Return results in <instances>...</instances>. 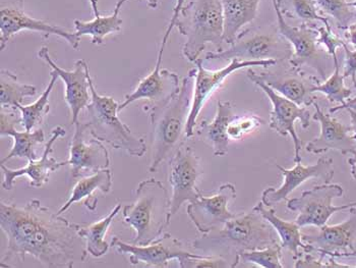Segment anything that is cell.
I'll use <instances>...</instances> for the list:
<instances>
[{
  "label": "cell",
  "instance_id": "cell-3",
  "mask_svg": "<svg viewBox=\"0 0 356 268\" xmlns=\"http://www.w3.org/2000/svg\"><path fill=\"white\" fill-rule=\"evenodd\" d=\"M197 68L188 71L179 91L163 104L145 107L152 125V159L149 171L155 173L160 164L175 155L186 139V125L192 109Z\"/></svg>",
  "mask_w": 356,
  "mask_h": 268
},
{
  "label": "cell",
  "instance_id": "cell-47",
  "mask_svg": "<svg viewBox=\"0 0 356 268\" xmlns=\"http://www.w3.org/2000/svg\"><path fill=\"white\" fill-rule=\"evenodd\" d=\"M353 103H356V96L355 98L350 99V100L347 101V102L345 103V104L349 105V104H353Z\"/></svg>",
  "mask_w": 356,
  "mask_h": 268
},
{
  "label": "cell",
  "instance_id": "cell-28",
  "mask_svg": "<svg viewBox=\"0 0 356 268\" xmlns=\"http://www.w3.org/2000/svg\"><path fill=\"white\" fill-rule=\"evenodd\" d=\"M122 210V204H116L115 207L104 219L89 223H74L79 236L85 241V251H83V262L91 255L94 258H100L108 252L110 246L105 240L112 221Z\"/></svg>",
  "mask_w": 356,
  "mask_h": 268
},
{
  "label": "cell",
  "instance_id": "cell-16",
  "mask_svg": "<svg viewBox=\"0 0 356 268\" xmlns=\"http://www.w3.org/2000/svg\"><path fill=\"white\" fill-rule=\"evenodd\" d=\"M303 252H314L321 257L342 258L355 250L356 206L349 208L347 219L334 226L325 225L316 234H302Z\"/></svg>",
  "mask_w": 356,
  "mask_h": 268
},
{
  "label": "cell",
  "instance_id": "cell-1",
  "mask_svg": "<svg viewBox=\"0 0 356 268\" xmlns=\"http://www.w3.org/2000/svg\"><path fill=\"white\" fill-rule=\"evenodd\" d=\"M0 226L8 239L1 265L15 258L24 261L27 254L49 268L74 267L78 254L83 262L85 241L74 223L50 212L39 200L24 206L1 201Z\"/></svg>",
  "mask_w": 356,
  "mask_h": 268
},
{
  "label": "cell",
  "instance_id": "cell-2",
  "mask_svg": "<svg viewBox=\"0 0 356 268\" xmlns=\"http://www.w3.org/2000/svg\"><path fill=\"white\" fill-rule=\"evenodd\" d=\"M273 226L252 208L250 212L239 213L221 228L202 234L193 241V248L204 255H216L236 267L241 252L263 249L277 243Z\"/></svg>",
  "mask_w": 356,
  "mask_h": 268
},
{
  "label": "cell",
  "instance_id": "cell-22",
  "mask_svg": "<svg viewBox=\"0 0 356 268\" xmlns=\"http://www.w3.org/2000/svg\"><path fill=\"white\" fill-rule=\"evenodd\" d=\"M313 118L320 124L321 133L305 145V150L312 155H322L329 150L339 151L343 155H355L356 144L351 135L350 126L339 122L331 114L325 113L318 103L314 102Z\"/></svg>",
  "mask_w": 356,
  "mask_h": 268
},
{
  "label": "cell",
  "instance_id": "cell-46",
  "mask_svg": "<svg viewBox=\"0 0 356 268\" xmlns=\"http://www.w3.org/2000/svg\"><path fill=\"white\" fill-rule=\"evenodd\" d=\"M353 109L356 111V103H353V104H343L339 105V107H333V109H330V113H335L337 111H342V109Z\"/></svg>",
  "mask_w": 356,
  "mask_h": 268
},
{
  "label": "cell",
  "instance_id": "cell-25",
  "mask_svg": "<svg viewBox=\"0 0 356 268\" xmlns=\"http://www.w3.org/2000/svg\"><path fill=\"white\" fill-rule=\"evenodd\" d=\"M234 109L230 101L217 102L216 116L212 122L202 120L197 127V134L212 148L215 156H225L229 148L228 127L235 118Z\"/></svg>",
  "mask_w": 356,
  "mask_h": 268
},
{
  "label": "cell",
  "instance_id": "cell-50",
  "mask_svg": "<svg viewBox=\"0 0 356 268\" xmlns=\"http://www.w3.org/2000/svg\"></svg>",
  "mask_w": 356,
  "mask_h": 268
},
{
  "label": "cell",
  "instance_id": "cell-43",
  "mask_svg": "<svg viewBox=\"0 0 356 268\" xmlns=\"http://www.w3.org/2000/svg\"><path fill=\"white\" fill-rule=\"evenodd\" d=\"M129 0H118V3H116L115 8H114V12L115 14H120V10H122V6H124V3H127ZM147 4H148L149 8H157L158 4H159V1L158 0H147Z\"/></svg>",
  "mask_w": 356,
  "mask_h": 268
},
{
  "label": "cell",
  "instance_id": "cell-12",
  "mask_svg": "<svg viewBox=\"0 0 356 268\" xmlns=\"http://www.w3.org/2000/svg\"><path fill=\"white\" fill-rule=\"evenodd\" d=\"M204 171L201 158L192 147L184 146L171 156L168 166V182L172 190L170 197V216L172 219L186 202L193 201L203 194L197 181Z\"/></svg>",
  "mask_w": 356,
  "mask_h": 268
},
{
  "label": "cell",
  "instance_id": "cell-6",
  "mask_svg": "<svg viewBox=\"0 0 356 268\" xmlns=\"http://www.w3.org/2000/svg\"><path fill=\"white\" fill-rule=\"evenodd\" d=\"M91 101L86 107L87 125L92 135L100 141L107 143L112 148L124 150L127 155L142 157L146 155L147 145L144 138L134 133L127 125L118 118V101L111 96L100 95L96 91L93 79L88 74Z\"/></svg>",
  "mask_w": 356,
  "mask_h": 268
},
{
  "label": "cell",
  "instance_id": "cell-32",
  "mask_svg": "<svg viewBox=\"0 0 356 268\" xmlns=\"http://www.w3.org/2000/svg\"><path fill=\"white\" fill-rule=\"evenodd\" d=\"M36 94L35 86L19 83L17 77L8 70L0 72V107L17 109L23 104L24 99Z\"/></svg>",
  "mask_w": 356,
  "mask_h": 268
},
{
  "label": "cell",
  "instance_id": "cell-7",
  "mask_svg": "<svg viewBox=\"0 0 356 268\" xmlns=\"http://www.w3.org/2000/svg\"><path fill=\"white\" fill-rule=\"evenodd\" d=\"M292 56V47L279 32L278 26L254 27L243 30L228 49L210 52L206 61H288Z\"/></svg>",
  "mask_w": 356,
  "mask_h": 268
},
{
  "label": "cell",
  "instance_id": "cell-41",
  "mask_svg": "<svg viewBox=\"0 0 356 268\" xmlns=\"http://www.w3.org/2000/svg\"><path fill=\"white\" fill-rule=\"evenodd\" d=\"M186 0H177V3H175V8H173L172 17H171L170 22H169L168 27H167L166 31H165L163 38L168 39L169 40L171 32H172L173 29L175 27V22H177L180 12H181L182 8L186 6Z\"/></svg>",
  "mask_w": 356,
  "mask_h": 268
},
{
  "label": "cell",
  "instance_id": "cell-45",
  "mask_svg": "<svg viewBox=\"0 0 356 268\" xmlns=\"http://www.w3.org/2000/svg\"><path fill=\"white\" fill-rule=\"evenodd\" d=\"M349 166H350V171L351 175H353V179L356 181V152L355 155H353V157L348 158Z\"/></svg>",
  "mask_w": 356,
  "mask_h": 268
},
{
  "label": "cell",
  "instance_id": "cell-37",
  "mask_svg": "<svg viewBox=\"0 0 356 268\" xmlns=\"http://www.w3.org/2000/svg\"><path fill=\"white\" fill-rule=\"evenodd\" d=\"M263 125H265V120L256 114L236 116L228 127V135L230 140H241L245 136L257 131Z\"/></svg>",
  "mask_w": 356,
  "mask_h": 268
},
{
  "label": "cell",
  "instance_id": "cell-49",
  "mask_svg": "<svg viewBox=\"0 0 356 268\" xmlns=\"http://www.w3.org/2000/svg\"><path fill=\"white\" fill-rule=\"evenodd\" d=\"M350 4L353 6V8H356V0H355V1L350 2Z\"/></svg>",
  "mask_w": 356,
  "mask_h": 268
},
{
  "label": "cell",
  "instance_id": "cell-38",
  "mask_svg": "<svg viewBox=\"0 0 356 268\" xmlns=\"http://www.w3.org/2000/svg\"><path fill=\"white\" fill-rule=\"evenodd\" d=\"M181 268H226L232 267L229 261L216 255L195 254V256L184 257L178 260Z\"/></svg>",
  "mask_w": 356,
  "mask_h": 268
},
{
  "label": "cell",
  "instance_id": "cell-23",
  "mask_svg": "<svg viewBox=\"0 0 356 268\" xmlns=\"http://www.w3.org/2000/svg\"><path fill=\"white\" fill-rule=\"evenodd\" d=\"M65 129L63 127L57 126L52 129L51 137L46 143L45 148L40 159L29 160L28 166L19 170H10L8 166L1 164V171L3 173V181H2V188L6 191H10L14 188L15 180L22 175H26L30 180V186L33 188H40L49 181L50 175L54 171L59 170L63 166H67L69 160L58 162L55 158L51 157L52 151H54V145L57 139L60 137H65Z\"/></svg>",
  "mask_w": 356,
  "mask_h": 268
},
{
  "label": "cell",
  "instance_id": "cell-15",
  "mask_svg": "<svg viewBox=\"0 0 356 268\" xmlns=\"http://www.w3.org/2000/svg\"><path fill=\"white\" fill-rule=\"evenodd\" d=\"M256 76L266 85L296 104L309 107L315 102V88L320 84V78L303 72L302 68L283 65L269 71L257 72Z\"/></svg>",
  "mask_w": 356,
  "mask_h": 268
},
{
  "label": "cell",
  "instance_id": "cell-34",
  "mask_svg": "<svg viewBox=\"0 0 356 268\" xmlns=\"http://www.w3.org/2000/svg\"><path fill=\"white\" fill-rule=\"evenodd\" d=\"M282 245L279 242L263 249L241 252L237 258V265H252L263 268H283ZM236 265V267H237Z\"/></svg>",
  "mask_w": 356,
  "mask_h": 268
},
{
  "label": "cell",
  "instance_id": "cell-33",
  "mask_svg": "<svg viewBox=\"0 0 356 268\" xmlns=\"http://www.w3.org/2000/svg\"><path fill=\"white\" fill-rule=\"evenodd\" d=\"M284 17L298 19L302 24L313 22L329 24L328 17L320 14L316 0H273Z\"/></svg>",
  "mask_w": 356,
  "mask_h": 268
},
{
  "label": "cell",
  "instance_id": "cell-21",
  "mask_svg": "<svg viewBox=\"0 0 356 268\" xmlns=\"http://www.w3.org/2000/svg\"><path fill=\"white\" fill-rule=\"evenodd\" d=\"M39 58L45 61L52 72L65 82V102L69 105L70 113H72V124L74 125L79 120V116L83 109L89 104L91 101V89H90L88 74L90 70L88 63L83 59H79L74 63V71H65L59 68L54 63L49 54V50L46 46H43L38 52Z\"/></svg>",
  "mask_w": 356,
  "mask_h": 268
},
{
  "label": "cell",
  "instance_id": "cell-31",
  "mask_svg": "<svg viewBox=\"0 0 356 268\" xmlns=\"http://www.w3.org/2000/svg\"><path fill=\"white\" fill-rule=\"evenodd\" d=\"M58 79L59 77L57 76V74L52 71L50 72L49 83H48L45 91L41 94L40 97L37 99L32 104L17 105V109H19L22 113V127H24L26 131H33V129L43 124L44 118L50 111V94H51Z\"/></svg>",
  "mask_w": 356,
  "mask_h": 268
},
{
  "label": "cell",
  "instance_id": "cell-18",
  "mask_svg": "<svg viewBox=\"0 0 356 268\" xmlns=\"http://www.w3.org/2000/svg\"><path fill=\"white\" fill-rule=\"evenodd\" d=\"M167 42H168L167 39L162 38L155 69L138 83L134 92L125 96L124 102L118 107L120 113L135 101L146 99L148 100V104L145 107H151L163 104L170 100L173 96L177 95L179 91L180 85H181L179 83L178 74L168 71V70L161 69L162 58H163L164 49Z\"/></svg>",
  "mask_w": 356,
  "mask_h": 268
},
{
  "label": "cell",
  "instance_id": "cell-42",
  "mask_svg": "<svg viewBox=\"0 0 356 268\" xmlns=\"http://www.w3.org/2000/svg\"><path fill=\"white\" fill-rule=\"evenodd\" d=\"M344 32L345 42H348L351 45L356 46V22L351 24L349 27L343 30Z\"/></svg>",
  "mask_w": 356,
  "mask_h": 268
},
{
  "label": "cell",
  "instance_id": "cell-27",
  "mask_svg": "<svg viewBox=\"0 0 356 268\" xmlns=\"http://www.w3.org/2000/svg\"><path fill=\"white\" fill-rule=\"evenodd\" d=\"M261 0H221L224 17V41L232 44L243 28L258 17Z\"/></svg>",
  "mask_w": 356,
  "mask_h": 268
},
{
  "label": "cell",
  "instance_id": "cell-13",
  "mask_svg": "<svg viewBox=\"0 0 356 268\" xmlns=\"http://www.w3.org/2000/svg\"><path fill=\"white\" fill-rule=\"evenodd\" d=\"M204 61L202 58L195 61L197 68L195 74V88H193V97L192 109L188 116V125H186V137L192 138L195 135V126H197V116L201 113L202 109L206 104L207 101L214 94L215 91L223 85L224 81L239 70L245 68L264 67L270 68L276 65L277 61H241L238 59H233L229 65L223 69L217 71H209L203 65Z\"/></svg>",
  "mask_w": 356,
  "mask_h": 268
},
{
  "label": "cell",
  "instance_id": "cell-35",
  "mask_svg": "<svg viewBox=\"0 0 356 268\" xmlns=\"http://www.w3.org/2000/svg\"><path fill=\"white\" fill-rule=\"evenodd\" d=\"M334 72L325 82L320 83L315 88L316 92L324 94L330 102L345 104L353 95V90L345 86L344 77L340 72L338 56L333 57Z\"/></svg>",
  "mask_w": 356,
  "mask_h": 268
},
{
  "label": "cell",
  "instance_id": "cell-17",
  "mask_svg": "<svg viewBox=\"0 0 356 268\" xmlns=\"http://www.w3.org/2000/svg\"><path fill=\"white\" fill-rule=\"evenodd\" d=\"M74 126L69 159L72 179L82 177L85 171L93 173L109 168L111 164L109 151L102 141L92 135L87 123L78 120Z\"/></svg>",
  "mask_w": 356,
  "mask_h": 268
},
{
  "label": "cell",
  "instance_id": "cell-26",
  "mask_svg": "<svg viewBox=\"0 0 356 268\" xmlns=\"http://www.w3.org/2000/svg\"><path fill=\"white\" fill-rule=\"evenodd\" d=\"M112 177L113 175L111 171L106 168L82 178L78 183L74 184L69 200L61 206L57 214H63L70 210V206L81 200H83V204L90 212H95L98 205V197L96 193L100 191L103 194H108L112 188Z\"/></svg>",
  "mask_w": 356,
  "mask_h": 268
},
{
  "label": "cell",
  "instance_id": "cell-30",
  "mask_svg": "<svg viewBox=\"0 0 356 268\" xmlns=\"http://www.w3.org/2000/svg\"><path fill=\"white\" fill-rule=\"evenodd\" d=\"M90 2L93 10L94 19L88 22L74 19V29L79 36H90L92 43L100 45L104 42L105 37L122 30L124 21L120 14H115V13L105 17L101 15L99 13L98 0H90Z\"/></svg>",
  "mask_w": 356,
  "mask_h": 268
},
{
  "label": "cell",
  "instance_id": "cell-36",
  "mask_svg": "<svg viewBox=\"0 0 356 268\" xmlns=\"http://www.w3.org/2000/svg\"><path fill=\"white\" fill-rule=\"evenodd\" d=\"M321 12L335 19L340 30H345L356 22V8L347 0H316Z\"/></svg>",
  "mask_w": 356,
  "mask_h": 268
},
{
  "label": "cell",
  "instance_id": "cell-10",
  "mask_svg": "<svg viewBox=\"0 0 356 268\" xmlns=\"http://www.w3.org/2000/svg\"><path fill=\"white\" fill-rule=\"evenodd\" d=\"M248 77L254 85L266 94L272 103V111L270 114L269 127L279 135L292 138L294 146V162L302 160V142L298 137L296 129V122L300 120L303 129H309L311 126L312 114L307 107H300L293 101L277 93L273 89L265 84L256 76V72L248 70Z\"/></svg>",
  "mask_w": 356,
  "mask_h": 268
},
{
  "label": "cell",
  "instance_id": "cell-14",
  "mask_svg": "<svg viewBox=\"0 0 356 268\" xmlns=\"http://www.w3.org/2000/svg\"><path fill=\"white\" fill-rule=\"evenodd\" d=\"M111 246L118 250V253L127 255L131 265H138L143 262L150 267H167L169 261L172 259L180 260L184 257L195 255L188 249V246L184 242L168 232H164L148 245L125 243L118 237H114Z\"/></svg>",
  "mask_w": 356,
  "mask_h": 268
},
{
  "label": "cell",
  "instance_id": "cell-29",
  "mask_svg": "<svg viewBox=\"0 0 356 268\" xmlns=\"http://www.w3.org/2000/svg\"><path fill=\"white\" fill-rule=\"evenodd\" d=\"M274 206H268L260 201L254 210L260 213L261 216L268 221L279 235L281 245L284 249L293 254V258H296L305 248V242L302 240V232L300 226L296 221H284L276 214Z\"/></svg>",
  "mask_w": 356,
  "mask_h": 268
},
{
  "label": "cell",
  "instance_id": "cell-40",
  "mask_svg": "<svg viewBox=\"0 0 356 268\" xmlns=\"http://www.w3.org/2000/svg\"><path fill=\"white\" fill-rule=\"evenodd\" d=\"M342 47L345 54L343 77H344V79L350 78L353 86L356 88V50L349 49L345 41Z\"/></svg>",
  "mask_w": 356,
  "mask_h": 268
},
{
  "label": "cell",
  "instance_id": "cell-20",
  "mask_svg": "<svg viewBox=\"0 0 356 268\" xmlns=\"http://www.w3.org/2000/svg\"><path fill=\"white\" fill-rule=\"evenodd\" d=\"M276 168L283 175V183L279 188H268L261 194V201L268 206H275L287 200L294 190L309 180H320L323 183H330L333 179L334 161L330 157H321L316 164L303 166L302 161L296 162L292 168H285L276 164Z\"/></svg>",
  "mask_w": 356,
  "mask_h": 268
},
{
  "label": "cell",
  "instance_id": "cell-44",
  "mask_svg": "<svg viewBox=\"0 0 356 268\" xmlns=\"http://www.w3.org/2000/svg\"><path fill=\"white\" fill-rule=\"evenodd\" d=\"M345 111H346L347 113H349V116H350L351 135H353L356 144V111L353 109H346Z\"/></svg>",
  "mask_w": 356,
  "mask_h": 268
},
{
  "label": "cell",
  "instance_id": "cell-39",
  "mask_svg": "<svg viewBox=\"0 0 356 268\" xmlns=\"http://www.w3.org/2000/svg\"><path fill=\"white\" fill-rule=\"evenodd\" d=\"M318 41L332 57L337 56V48L342 47L344 40L333 32L331 25L326 24L318 28Z\"/></svg>",
  "mask_w": 356,
  "mask_h": 268
},
{
  "label": "cell",
  "instance_id": "cell-9",
  "mask_svg": "<svg viewBox=\"0 0 356 268\" xmlns=\"http://www.w3.org/2000/svg\"><path fill=\"white\" fill-rule=\"evenodd\" d=\"M344 194L342 186L338 184L323 183L305 191L302 196L286 200V207L290 212H298L296 223L300 228L327 225L334 213L343 212L356 206V202L345 205H333L335 198Z\"/></svg>",
  "mask_w": 356,
  "mask_h": 268
},
{
  "label": "cell",
  "instance_id": "cell-4",
  "mask_svg": "<svg viewBox=\"0 0 356 268\" xmlns=\"http://www.w3.org/2000/svg\"><path fill=\"white\" fill-rule=\"evenodd\" d=\"M175 27L186 40L184 56L195 63L208 44L223 50L224 17L221 0H193L182 8Z\"/></svg>",
  "mask_w": 356,
  "mask_h": 268
},
{
  "label": "cell",
  "instance_id": "cell-11",
  "mask_svg": "<svg viewBox=\"0 0 356 268\" xmlns=\"http://www.w3.org/2000/svg\"><path fill=\"white\" fill-rule=\"evenodd\" d=\"M25 30L40 33L44 39L54 35L65 39L76 50L80 47L82 38L76 32H70L60 26L51 25L47 22L31 17L25 12L24 0L2 1L0 8V49L3 50L6 47V44L13 36Z\"/></svg>",
  "mask_w": 356,
  "mask_h": 268
},
{
  "label": "cell",
  "instance_id": "cell-8",
  "mask_svg": "<svg viewBox=\"0 0 356 268\" xmlns=\"http://www.w3.org/2000/svg\"><path fill=\"white\" fill-rule=\"evenodd\" d=\"M273 6L279 32L292 47V56L288 61L298 68H302L303 65L312 68L318 72L320 79L326 78L330 61L333 57L318 43V28L314 27L312 24L289 25L274 1Z\"/></svg>",
  "mask_w": 356,
  "mask_h": 268
},
{
  "label": "cell",
  "instance_id": "cell-5",
  "mask_svg": "<svg viewBox=\"0 0 356 268\" xmlns=\"http://www.w3.org/2000/svg\"><path fill=\"white\" fill-rule=\"evenodd\" d=\"M122 215L124 223L136 232L131 243L148 245L161 237L170 223V197L167 189L154 178L140 182L137 188V200L124 206Z\"/></svg>",
  "mask_w": 356,
  "mask_h": 268
},
{
  "label": "cell",
  "instance_id": "cell-24",
  "mask_svg": "<svg viewBox=\"0 0 356 268\" xmlns=\"http://www.w3.org/2000/svg\"><path fill=\"white\" fill-rule=\"evenodd\" d=\"M21 125L22 113L19 109L10 107H1L0 111V135L1 137L8 136L14 139L12 150L8 156L2 158L1 164L10 161L13 158H25L29 160L38 159L36 149L39 145L45 141L43 129L35 131L19 132L15 127Z\"/></svg>",
  "mask_w": 356,
  "mask_h": 268
},
{
  "label": "cell",
  "instance_id": "cell-48",
  "mask_svg": "<svg viewBox=\"0 0 356 268\" xmlns=\"http://www.w3.org/2000/svg\"><path fill=\"white\" fill-rule=\"evenodd\" d=\"M347 257H356V249L355 251L351 252V253H349L347 255Z\"/></svg>",
  "mask_w": 356,
  "mask_h": 268
},
{
  "label": "cell",
  "instance_id": "cell-19",
  "mask_svg": "<svg viewBox=\"0 0 356 268\" xmlns=\"http://www.w3.org/2000/svg\"><path fill=\"white\" fill-rule=\"evenodd\" d=\"M236 198V189L232 184H224L218 192L210 197L201 196L191 201L186 208L188 217L202 234L221 228L228 221L236 216L230 212V202Z\"/></svg>",
  "mask_w": 356,
  "mask_h": 268
}]
</instances>
